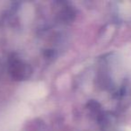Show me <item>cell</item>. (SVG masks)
Returning a JSON list of instances; mask_svg holds the SVG:
<instances>
[{
	"label": "cell",
	"instance_id": "cell-1",
	"mask_svg": "<svg viewBox=\"0 0 131 131\" xmlns=\"http://www.w3.org/2000/svg\"><path fill=\"white\" fill-rule=\"evenodd\" d=\"M13 77L19 80H23L27 77H29L31 74V69L26 64H22L21 62L15 63L13 65V69H12Z\"/></svg>",
	"mask_w": 131,
	"mask_h": 131
}]
</instances>
